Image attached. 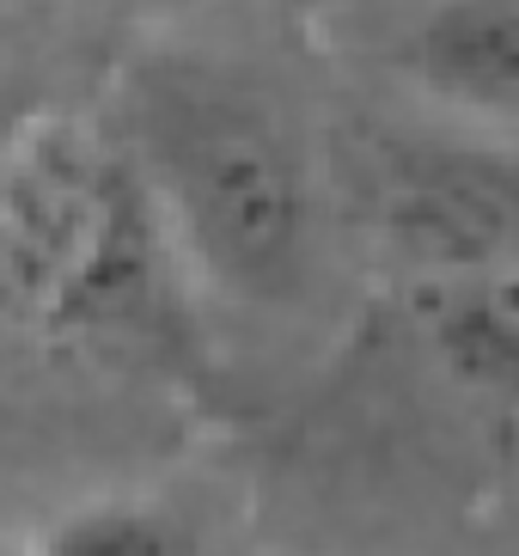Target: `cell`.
I'll return each mask as SVG.
<instances>
[{"label":"cell","mask_w":519,"mask_h":556,"mask_svg":"<svg viewBox=\"0 0 519 556\" xmlns=\"http://www.w3.org/2000/svg\"><path fill=\"white\" fill-rule=\"evenodd\" d=\"M172 245L220 294L293 306L312 294L330 232L325 172L257 86L195 62L135 80L123 135Z\"/></svg>","instance_id":"1"},{"label":"cell","mask_w":519,"mask_h":556,"mask_svg":"<svg viewBox=\"0 0 519 556\" xmlns=\"http://www.w3.org/2000/svg\"><path fill=\"white\" fill-rule=\"evenodd\" d=\"M178 245L129 148L62 111L0 148V318L62 337H147L172 318Z\"/></svg>","instance_id":"2"},{"label":"cell","mask_w":519,"mask_h":556,"mask_svg":"<svg viewBox=\"0 0 519 556\" xmlns=\"http://www.w3.org/2000/svg\"><path fill=\"white\" fill-rule=\"evenodd\" d=\"M367 220L404 263L434 276L507 269L514 257V165L477 141H385L367 160Z\"/></svg>","instance_id":"3"},{"label":"cell","mask_w":519,"mask_h":556,"mask_svg":"<svg viewBox=\"0 0 519 556\" xmlns=\"http://www.w3.org/2000/svg\"><path fill=\"white\" fill-rule=\"evenodd\" d=\"M397 67L428 104L477 123L519 111V0H428L404 31Z\"/></svg>","instance_id":"4"},{"label":"cell","mask_w":519,"mask_h":556,"mask_svg":"<svg viewBox=\"0 0 519 556\" xmlns=\"http://www.w3.org/2000/svg\"><path fill=\"white\" fill-rule=\"evenodd\" d=\"M434 318H428V349L446 374L471 397H495L502 404L514 386V294H507L502 269H477V276H434Z\"/></svg>","instance_id":"5"},{"label":"cell","mask_w":519,"mask_h":556,"mask_svg":"<svg viewBox=\"0 0 519 556\" xmlns=\"http://www.w3.org/2000/svg\"><path fill=\"white\" fill-rule=\"evenodd\" d=\"M43 556H195L208 551V532L190 507L160 495H98L67 507L37 532Z\"/></svg>","instance_id":"6"}]
</instances>
